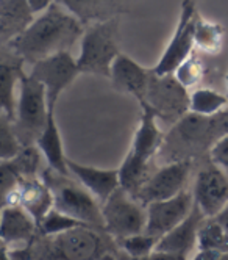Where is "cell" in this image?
I'll list each match as a JSON object with an SVG mask.
<instances>
[{
    "label": "cell",
    "mask_w": 228,
    "mask_h": 260,
    "mask_svg": "<svg viewBox=\"0 0 228 260\" xmlns=\"http://www.w3.org/2000/svg\"><path fill=\"white\" fill-rule=\"evenodd\" d=\"M202 76H203V64H202L200 60H197V57L194 53L175 72V77L187 89L191 86H194V85H197L200 82Z\"/></svg>",
    "instance_id": "obj_32"
},
{
    "label": "cell",
    "mask_w": 228,
    "mask_h": 260,
    "mask_svg": "<svg viewBox=\"0 0 228 260\" xmlns=\"http://www.w3.org/2000/svg\"><path fill=\"white\" fill-rule=\"evenodd\" d=\"M205 219L206 216L200 212L197 206H194V210L191 212V215H189L181 224H178L175 229H172L169 234L160 238L155 251L174 254L181 258H186V255L191 252V249L197 246L199 232Z\"/></svg>",
    "instance_id": "obj_16"
},
{
    "label": "cell",
    "mask_w": 228,
    "mask_h": 260,
    "mask_svg": "<svg viewBox=\"0 0 228 260\" xmlns=\"http://www.w3.org/2000/svg\"><path fill=\"white\" fill-rule=\"evenodd\" d=\"M193 194L200 212L206 218H216L228 206V176L210 160L199 170Z\"/></svg>",
    "instance_id": "obj_12"
},
{
    "label": "cell",
    "mask_w": 228,
    "mask_h": 260,
    "mask_svg": "<svg viewBox=\"0 0 228 260\" xmlns=\"http://www.w3.org/2000/svg\"><path fill=\"white\" fill-rule=\"evenodd\" d=\"M199 251L228 252V234L214 218H206L199 232Z\"/></svg>",
    "instance_id": "obj_26"
},
{
    "label": "cell",
    "mask_w": 228,
    "mask_h": 260,
    "mask_svg": "<svg viewBox=\"0 0 228 260\" xmlns=\"http://www.w3.org/2000/svg\"><path fill=\"white\" fill-rule=\"evenodd\" d=\"M85 224H82L80 221L70 218L69 215L56 210V209H52L41 221L40 224H37V232H41L43 235L46 237H53V235H58V234H64V232H69L75 228H82Z\"/></svg>",
    "instance_id": "obj_29"
},
{
    "label": "cell",
    "mask_w": 228,
    "mask_h": 260,
    "mask_svg": "<svg viewBox=\"0 0 228 260\" xmlns=\"http://www.w3.org/2000/svg\"><path fill=\"white\" fill-rule=\"evenodd\" d=\"M102 215L105 232L118 241L145 232V207L122 188L114 191L102 204Z\"/></svg>",
    "instance_id": "obj_8"
},
{
    "label": "cell",
    "mask_w": 228,
    "mask_h": 260,
    "mask_svg": "<svg viewBox=\"0 0 228 260\" xmlns=\"http://www.w3.org/2000/svg\"><path fill=\"white\" fill-rule=\"evenodd\" d=\"M158 241L160 238L142 232L138 235H131L124 240H119V243L124 248V251L133 258H142V257L150 255L151 252H155Z\"/></svg>",
    "instance_id": "obj_30"
},
{
    "label": "cell",
    "mask_w": 228,
    "mask_h": 260,
    "mask_svg": "<svg viewBox=\"0 0 228 260\" xmlns=\"http://www.w3.org/2000/svg\"><path fill=\"white\" fill-rule=\"evenodd\" d=\"M210 160L228 176V134H225L210 151Z\"/></svg>",
    "instance_id": "obj_33"
},
{
    "label": "cell",
    "mask_w": 228,
    "mask_h": 260,
    "mask_svg": "<svg viewBox=\"0 0 228 260\" xmlns=\"http://www.w3.org/2000/svg\"><path fill=\"white\" fill-rule=\"evenodd\" d=\"M136 260H186V258H181L178 255H174V254H166V252H151L150 255L147 257H142V258H136Z\"/></svg>",
    "instance_id": "obj_35"
},
{
    "label": "cell",
    "mask_w": 228,
    "mask_h": 260,
    "mask_svg": "<svg viewBox=\"0 0 228 260\" xmlns=\"http://www.w3.org/2000/svg\"><path fill=\"white\" fill-rule=\"evenodd\" d=\"M22 143L19 141L13 122L7 116H0V158L11 160L22 151Z\"/></svg>",
    "instance_id": "obj_31"
},
{
    "label": "cell",
    "mask_w": 228,
    "mask_h": 260,
    "mask_svg": "<svg viewBox=\"0 0 228 260\" xmlns=\"http://www.w3.org/2000/svg\"><path fill=\"white\" fill-rule=\"evenodd\" d=\"M189 102H191V92L180 83L175 74L158 76L151 69L145 101L141 104H145L154 110L158 119L172 125L177 124L189 113Z\"/></svg>",
    "instance_id": "obj_7"
},
{
    "label": "cell",
    "mask_w": 228,
    "mask_h": 260,
    "mask_svg": "<svg viewBox=\"0 0 228 260\" xmlns=\"http://www.w3.org/2000/svg\"><path fill=\"white\" fill-rule=\"evenodd\" d=\"M148 170H150V161H145V160L136 157L135 154L128 152L124 163L119 168L121 188L124 191H127L130 196L136 198L144 182L150 176Z\"/></svg>",
    "instance_id": "obj_24"
},
{
    "label": "cell",
    "mask_w": 228,
    "mask_h": 260,
    "mask_svg": "<svg viewBox=\"0 0 228 260\" xmlns=\"http://www.w3.org/2000/svg\"><path fill=\"white\" fill-rule=\"evenodd\" d=\"M223 252L219 251H199V254L193 260H219Z\"/></svg>",
    "instance_id": "obj_36"
},
{
    "label": "cell",
    "mask_w": 228,
    "mask_h": 260,
    "mask_svg": "<svg viewBox=\"0 0 228 260\" xmlns=\"http://www.w3.org/2000/svg\"><path fill=\"white\" fill-rule=\"evenodd\" d=\"M85 35V25L58 4L40 14L16 40L2 46L25 63L34 64L56 53L69 52Z\"/></svg>",
    "instance_id": "obj_1"
},
{
    "label": "cell",
    "mask_w": 228,
    "mask_h": 260,
    "mask_svg": "<svg viewBox=\"0 0 228 260\" xmlns=\"http://www.w3.org/2000/svg\"><path fill=\"white\" fill-rule=\"evenodd\" d=\"M41 179L52 191L53 209L69 215L88 228L105 231L102 204L77 179L63 176L50 170L49 166L43 171Z\"/></svg>",
    "instance_id": "obj_4"
},
{
    "label": "cell",
    "mask_w": 228,
    "mask_h": 260,
    "mask_svg": "<svg viewBox=\"0 0 228 260\" xmlns=\"http://www.w3.org/2000/svg\"><path fill=\"white\" fill-rule=\"evenodd\" d=\"M43 154L37 149V146H24L22 151L19 152L14 158L7 160L11 168L21 176L24 180L37 177V173L41 171L43 165Z\"/></svg>",
    "instance_id": "obj_28"
},
{
    "label": "cell",
    "mask_w": 228,
    "mask_h": 260,
    "mask_svg": "<svg viewBox=\"0 0 228 260\" xmlns=\"http://www.w3.org/2000/svg\"><path fill=\"white\" fill-rule=\"evenodd\" d=\"M49 102L46 86L30 76H22L13 128L22 146H36L49 121Z\"/></svg>",
    "instance_id": "obj_5"
},
{
    "label": "cell",
    "mask_w": 228,
    "mask_h": 260,
    "mask_svg": "<svg viewBox=\"0 0 228 260\" xmlns=\"http://www.w3.org/2000/svg\"><path fill=\"white\" fill-rule=\"evenodd\" d=\"M228 110V96L213 88H197L191 92L189 111L200 116H216Z\"/></svg>",
    "instance_id": "obj_25"
},
{
    "label": "cell",
    "mask_w": 228,
    "mask_h": 260,
    "mask_svg": "<svg viewBox=\"0 0 228 260\" xmlns=\"http://www.w3.org/2000/svg\"><path fill=\"white\" fill-rule=\"evenodd\" d=\"M118 19L88 25L82 38L77 64L82 74L109 77L112 63L121 55L118 47Z\"/></svg>",
    "instance_id": "obj_6"
},
{
    "label": "cell",
    "mask_w": 228,
    "mask_h": 260,
    "mask_svg": "<svg viewBox=\"0 0 228 260\" xmlns=\"http://www.w3.org/2000/svg\"><path fill=\"white\" fill-rule=\"evenodd\" d=\"M24 60H21L13 52L2 47V61H0V105L2 115L11 122L16 118L17 98L14 96L16 85L21 83L24 76Z\"/></svg>",
    "instance_id": "obj_19"
},
{
    "label": "cell",
    "mask_w": 228,
    "mask_h": 260,
    "mask_svg": "<svg viewBox=\"0 0 228 260\" xmlns=\"http://www.w3.org/2000/svg\"><path fill=\"white\" fill-rule=\"evenodd\" d=\"M197 11L193 0H183L178 24L172 40L169 41L164 53L154 68V72L158 76L175 74L177 69L191 57L196 49V24Z\"/></svg>",
    "instance_id": "obj_9"
},
{
    "label": "cell",
    "mask_w": 228,
    "mask_h": 260,
    "mask_svg": "<svg viewBox=\"0 0 228 260\" xmlns=\"http://www.w3.org/2000/svg\"><path fill=\"white\" fill-rule=\"evenodd\" d=\"M4 206H19L27 210L40 224V221L53 209V196L46 182L40 177L27 179L5 199Z\"/></svg>",
    "instance_id": "obj_14"
},
{
    "label": "cell",
    "mask_w": 228,
    "mask_h": 260,
    "mask_svg": "<svg viewBox=\"0 0 228 260\" xmlns=\"http://www.w3.org/2000/svg\"><path fill=\"white\" fill-rule=\"evenodd\" d=\"M80 74L82 72L79 69L77 60H73L70 52H61L31 64V71L28 76L46 86L49 110L55 111L56 102H58L61 92Z\"/></svg>",
    "instance_id": "obj_10"
},
{
    "label": "cell",
    "mask_w": 228,
    "mask_h": 260,
    "mask_svg": "<svg viewBox=\"0 0 228 260\" xmlns=\"http://www.w3.org/2000/svg\"><path fill=\"white\" fill-rule=\"evenodd\" d=\"M124 2L125 0H55V4L63 7L86 27L116 19L119 13L125 11Z\"/></svg>",
    "instance_id": "obj_18"
},
{
    "label": "cell",
    "mask_w": 228,
    "mask_h": 260,
    "mask_svg": "<svg viewBox=\"0 0 228 260\" xmlns=\"http://www.w3.org/2000/svg\"><path fill=\"white\" fill-rule=\"evenodd\" d=\"M226 96H228V74H226Z\"/></svg>",
    "instance_id": "obj_38"
},
{
    "label": "cell",
    "mask_w": 228,
    "mask_h": 260,
    "mask_svg": "<svg viewBox=\"0 0 228 260\" xmlns=\"http://www.w3.org/2000/svg\"><path fill=\"white\" fill-rule=\"evenodd\" d=\"M214 219L219 222V224H220V226L226 231V234H228V206H226V207H225V209H223V210H222V212H220Z\"/></svg>",
    "instance_id": "obj_37"
},
{
    "label": "cell",
    "mask_w": 228,
    "mask_h": 260,
    "mask_svg": "<svg viewBox=\"0 0 228 260\" xmlns=\"http://www.w3.org/2000/svg\"><path fill=\"white\" fill-rule=\"evenodd\" d=\"M34 21L27 0H0V43L2 46L16 40Z\"/></svg>",
    "instance_id": "obj_22"
},
{
    "label": "cell",
    "mask_w": 228,
    "mask_h": 260,
    "mask_svg": "<svg viewBox=\"0 0 228 260\" xmlns=\"http://www.w3.org/2000/svg\"><path fill=\"white\" fill-rule=\"evenodd\" d=\"M36 146H37V149L41 151L50 170L60 173L63 176H72L69 171V158L64 154L63 138L60 134L58 124H56L53 110H50L47 125L44 128L43 135L40 137V140L36 141Z\"/></svg>",
    "instance_id": "obj_23"
},
{
    "label": "cell",
    "mask_w": 228,
    "mask_h": 260,
    "mask_svg": "<svg viewBox=\"0 0 228 260\" xmlns=\"http://www.w3.org/2000/svg\"><path fill=\"white\" fill-rule=\"evenodd\" d=\"M194 206H196L194 194L189 190H184L170 199L148 204V206H145L147 210L145 234L157 238L164 237L191 215Z\"/></svg>",
    "instance_id": "obj_13"
},
{
    "label": "cell",
    "mask_w": 228,
    "mask_h": 260,
    "mask_svg": "<svg viewBox=\"0 0 228 260\" xmlns=\"http://www.w3.org/2000/svg\"><path fill=\"white\" fill-rule=\"evenodd\" d=\"M225 134H228V110L216 116H200L189 111L164 135L157 158L163 165L194 161L206 152L210 154Z\"/></svg>",
    "instance_id": "obj_2"
},
{
    "label": "cell",
    "mask_w": 228,
    "mask_h": 260,
    "mask_svg": "<svg viewBox=\"0 0 228 260\" xmlns=\"http://www.w3.org/2000/svg\"><path fill=\"white\" fill-rule=\"evenodd\" d=\"M191 170H193V161L189 160L161 165V168L150 173L148 179L144 182L135 199L139 201L145 207L151 202L170 199L180 194L181 191L186 190L184 187Z\"/></svg>",
    "instance_id": "obj_11"
},
{
    "label": "cell",
    "mask_w": 228,
    "mask_h": 260,
    "mask_svg": "<svg viewBox=\"0 0 228 260\" xmlns=\"http://www.w3.org/2000/svg\"><path fill=\"white\" fill-rule=\"evenodd\" d=\"M141 108L142 113H141L139 127L135 132V137H133L130 152L145 161H150L151 158L158 155L166 134L161 132V128L157 122L158 118L155 115V111L145 104H141Z\"/></svg>",
    "instance_id": "obj_20"
},
{
    "label": "cell",
    "mask_w": 228,
    "mask_h": 260,
    "mask_svg": "<svg viewBox=\"0 0 228 260\" xmlns=\"http://www.w3.org/2000/svg\"><path fill=\"white\" fill-rule=\"evenodd\" d=\"M150 74L151 69H145L133 58H130L128 55L121 53L116 61L112 63L109 79L114 88L127 92V94H131L141 104L145 101Z\"/></svg>",
    "instance_id": "obj_15"
},
{
    "label": "cell",
    "mask_w": 228,
    "mask_h": 260,
    "mask_svg": "<svg viewBox=\"0 0 228 260\" xmlns=\"http://www.w3.org/2000/svg\"><path fill=\"white\" fill-rule=\"evenodd\" d=\"M111 235L88 226L47 237L40 243L30 260H105L112 248Z\"/></svg>",
    "instance_id": "obj_3"
},
{
    "label": "cell",
    "mask_w": 228,
    "mask_h": 260,
    "mask_svg": "<svg viewBox=\"0 0 228 260\" xmlns=\"http://www.w3.org/2000/svg\"><path fill=\"white\" fill-rule=\"evenodd\" d=\"M69 171L100 204L121 188L119 170H102L69 160Z\"/></svg>",
    "instance_id": "obj_17"
},
{
    "label": "cell",
    "mask_w": 228,
    "mask_h": 260,
    "mask_svg": "<svg viewBox=\"0 0 228 260\" xmlns=\"http://www.w3.org/2000/svg\"><path fill=\"white\" fill-rule=\"evenodd\" d=\"M27 4L33 14H43L55 4V0H27Z\"/></svg>",
    "instance_id": "obj_34"
},
{
    "label": "cell",
    "mask_w": 228,
    "mask_h": 260,
    "mask_svg": "<svg viewBox=\"0 0 228 260\" xmlns=\"http://www.w3.org/2000/svg\"><path fill=\"white\" fill-rule=\"evenodd\" d=\"M36 229H40L37 222L27 210L19 206H4L0 219V237L5 246L28 243L34 238Z\"/></svg>",
    "instance_id": "obj_21"
},
{
    "label": "cell",
    "mask_w": 228,
    "mask_h": 260,
    "mask_svg": "<svg viewBox=\"0 0 228 260\" xmlns=\"http://www.w3.org/2000/svg\"><path fill=\"white\" fill-rule=\"evenodd\" d=\"M222 43H223L222 25L213 21H206L199 16L196 24V47L208 53H216L220 50Z\"/></svg>",
    "instance_id": "obj_27"
}]
</instances>
